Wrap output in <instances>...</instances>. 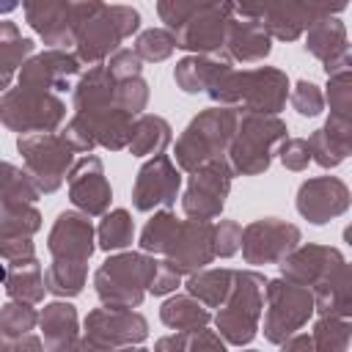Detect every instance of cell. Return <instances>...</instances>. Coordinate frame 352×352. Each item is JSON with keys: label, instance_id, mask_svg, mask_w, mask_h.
Segmentation results:
<instances>
[{"label": "cell", "instance_id": "obj_1", "mask_svg": "<svg viewBox=\"0 0 352 352\" xmlns=\"http://www.w3.org/2000/svg\"><path fill=\"white\" fill-rule=\"evenodd\" d=\"M289 77L275 66H256L236 72L228 66L214 85L206 91L214 104H242V113H272L278 116L289 99Z\"/></svg>", "mask_w": 352, "mask_h": 352}, {"label": "cell", "instance_id": "obj_2", "mask_svg": "<svg viewBox=\"0 0 352 352\" xmlns=\"http://www.w3.org/2000/svg\"><path fill=\"white\" fill-rule=\"evenodd\" d=\"M236 107L231 104H214L209 110H201L179 135L173 146V157L179 170H195L198 165L209 160H220L228 151V143L236 129Z\"/></svg>", "mask_w": 352, "mask_h": 352}, {"label": "cell", "instance_id": "obj_3", "mask_svg": "<svg viewBox=\"0 0 352 352\" xmlns=\"http://www.w3.org/2000/svg\"><path fill=\"white\" fill-rule=\"evenodd\" d=\"M286 121L272 113H242L236 118L234 138L228 143L226 160L239 176H258L272 165L275 146L289 138Z\"/></svg>", "mask_w": 352, "mask_h": 352}, {"label": "cell", "instance_id": "obj_4", "mask_svg": "<svg viewBox=\"0 0 352 352\" xmlns=\"http://www.w3.org/2000/svg\"><path fill=\"white\" fill-rule=\"evenodd\" d=\"M157 258L146 250L116 253L102 261L94 275V289L107 308H138L148 294V280L154 275Z\"/></svg>", "mask_w": 352, "mask_h": 352}, {"label": "cell", "instance_id": "obj_5", "mask_svg": "<svg viewBox=\"0 0 352 352\" xmlns=\"http://www.w3.org/2000/svg\"><path fill=\"white\" fill-rule=\"evenodd\" d=\"M264 283L267 278L256 270H234L231 292L214 316L217 336L226 344L245 346L256 338L261 308H264Z\"/></svg>", "mask_w": 352, "mask_h": 352}, {"label": "cell", "instance_id": "obj_6", "mask_svg": "<svg viewBox=\"0 0 352 352\" xmlns=\"http://www.w3.org/2000/svg\"><path fill=\"white\" fill-rule=\"evenodd\" d=\"M140 28V11L132 6H102L77 33L74 38V55L85 66L104 63L124 38L138 33Z\"/></svg>", "mask_w": 352, "mask_h": 352}, {"label": "cell", "instance_id": "obj_7", "mask_svg": "<svg viewBox=\"0 0 352 352\" xmlns=\"http://www.w3.org/2000/svg\"><path fill=\"white\" fill-rule=\"evenodd\" d=\"M0 121L19 135L55 132L66 121V104L55 91H38L28 85L6 88L0 99Z\"/></svg>", "mask_w": 352, "mask_h": 352}, {"label": "cell", "instance_id": "obj_8", "mask_svg": "<svg viewBox=\"0 0 352 352\" xmlns=\"http://www.w3.org/2000/svg\"><path fill=\"white\" fill-rule=\"evenodd\" d=\"M264 338L270 344H283L292 333L302 330L314 316V294L308 286L275 278L264 283Z\"/></svg>", "mask_w": 352, "mask_h": 352}, {"label": "cell", "instance_id": "obj_9", "mask_svg": "<svg viewBox=\"0 0 352 352\" xmlns=\"http://www.w3.org/2000/svg\"><path fill=\"white\" fill-rule=\"evenodd\" d=\"M16 148L22 154V162H25V170L30 173L33 184L38 187V192H55L72 162H74V151L72 146L58 135V132H28V135H19L16 140Z\"/></svg>", "mask_w": 352, "mask_h": 352}, {"label": "cell", "instance_id": "obj_10", "mask_svg": "<svg viewBox=\"0 0 352 352\" xmlns=\"http://www.w3.org/2000/svg\"><path fill=\"white\" fill-rule=\"evenodd\" d=\"M148 336V322L132 308H94L85 316L80 349H124L138 346Z\"/></svg>", "mask_w": 352, "mask_h": 352}, {"label": "cell", "instance_id": "obj_11", "mask_svg": "<svg viewBox=\"0 0 352 352\" xmlns=\"http://www.w3.org/2000/svg\"><path fill=\"white\" fill-rule=\"evenodd\" d=\"M231 179H234V170H231L226 157L209 160V162L198 165L195 170H190V182H187V190L182 195L184 214L195 217V220L220 217L226 198L231 192Z\"/></svg>", "mask_w": 352, "mask_h": 352}, {"label": "cell", "instance_id": "obj_12", "mask_svg": "<svg viewBox=\"0 0 352 352\" xmlns=\"http://www.w3.org/2000/svg\"><path fill=\"white\" fill-rule=\"evenodd\" d=\"M182 190V170L168 154H151L135 176L132 184V206L138 212L170 209Z\"/></svg>", "mask_w": 352, "mask_h": 352}, {"label": "cell", "instance_id": "obj_13", "mask_svg": "<svg viewBox=\"0 0 352 352\" xmlns=\"http://www.w3.org/2000/svg\"><path fill=\"white\" fill-rule=\"evenodd\" d=\"M294 245H300V228L278 217H261L242 228L239 250L242 258L253 267L278 264Z\"/></svg>", "mask_w": 352, "mask_h": 352}, {"label": "cell", "instance_id": "obj_14", "mask_svg": "<svg viewBox=\"0 0 352 352\" xmlns=\"http://www.w3.org/2000/svg\"><path fill=\"white\" fill-rule=\"evenodd\" d=\"M234 19V0H214L195 11L182 28L170 30L179 50L187 52H220L228 22Z\"/></svg>", "mask_w": 352, "mask_h": 352}, {"label": "cell", "instance_id": "obj_15", "mask_svg": "<svg viewBox=\"0 0 352 352\" xmlns=\"http://www.w3.org/2000/svg\"><path fill=\"white\" fill-rule=\"evenodd\" d=\"M66 182H69V198L82 214L102 217L110 209L113 187H110V182L104 176V165L96 154L88 151L80 160H74L66 173Z\"/></svg>", "mask_w": 352, "mask_h": 352}, {"label": "cell", "instance_id": "obj_16", "mask_svg": "<svg viewBox=\"0 0 352 352\" xmlns=\"http://www.w3.org/2000/svg\"><path fill=\"white\" fill-rule=\"evenodd\" d=\"M349 0H283L275 6L261 25L267 28L270 38L278 41H294L305 33V28L322 16H336L346 8Z\"/></svg>", "mask_w": 352, "mask_h": 352}, {"label": "cell", "instance_id": "obj_17", "mask_svg": "<svg viewBox=\"0 0 352 352\" xmlns=\"http://www.w3.org/2000/svg\"><path fill=\"white\" fill-rule=\"evenodd\" d=\"M47 250L55 261L88 264L96 250V228L91 226L88 214H82L80 209L60 212L47 234Z\"/></svg>", "mask_w": 352, "mask_h": 352}, {"label": "cell", "instance_id": "obj_18", "mask_svg": "<svg viewBox=\"0 0 352 352\" xmlns=\"http://www.w3.org/2000/svg\"><path fill=\"white\" fill-rule=\"evenodd\" d=\"M165 261H170L182 275H190L214 258V223L212 220H182L176 236L165 248Z\"/></svg>", "mask_w": 352, "mask_h": 352}, {"label": "cell", "instance_id": "obj_19", "mask_svg": "<svg viewBox=\"0 0 352 352\" xmlns=\"http://www.w3.org/2000/svg\"><path fill=\"white\" fill-rule=\"evenodd\" d=\"M346 209H349V187L338 176H314L305 179L297 190V212L314 226H324L341 217Z\"/></svg>", "mask_w": 352, "mask_h": 352}, {"label": "cell", "instance_id": "obj_20", "mask_svg": "<svg viewBox=\"0 0 352 352\" xmlns=\"http://www.w3.org/2000/svg\"><path fill=\"white\" fill-rule=\"evenodd\" d=\"M80 58L60 47H47L38 55H30L19 66V85L38 91H66L69 82L80 74Z\"/></svg>", "mask_w": 352, "mask_h": 352}, {"label": "cell", "instance_id": "obj_21", "mask_svg": "<svg viewBox=\"0 0 352 352\" xmlns=\"http://www.w3.org/2000/svg\"><path fill=\"white\" fill-rule=\"evenodd\" d=\"M305 50L322 60L324 74H338L352 66L346 25L338 16H322L305 28Z\"/></svg>", "mask_w": 352, "mask_h": 352}, {"label": "cell", "instance_id": "obj_22", "mask_svg": "<svg viewBox=\"0 0 352 352\" xmlns=\"http://www.w3.org/2000/svg\"><path fill=\"white\" fill-rule=\"evenodd\" d=\"M344 258V253L338 248H330V245H316V242H308V245H294L280 261V278L292 280V283H300V286H314L319 283L333 267H338Z\"/></svg>", "mask_w": 352, "mask_h": 352}, {"label": "cell", "instance_id": "obj_23", "mask_svg": "<svg viewBox=\"0 0 352 352\" xmlns=\"http://www.w3.org/2000/svg\"><path fill=\"white\" fill-rule=\"evenodd\" d=\"M74 116L88 126L91 138L96 146L121 151L129 143L135 116L118 104H102V107H88V110H74Z\"/></svg>", "mask_w": 352, "mask_h": 352}, {"label": "cell", "instance_id": "obj_24", "mask_svg": "<svg viewBox=\"0 0 352 352\" xmlns=\"http://www.w3.org/2000/svg\"><path fill=\"white\" fill-rule=\"evenodd\" d=\"M104 6V0H58L52 16L47 19L44 30L38 33L47 47H60L66 50L74 44L80 28Z\"/></svg>", "mask_w": 352, "mask_h": 352}, {"label": "cell", "instance_id": "obj_25", "mask_svg": "<svg viewBox=\"0 0 352 352\" xmlns=\"http://www.w3.org/2000/svg\"><path fill=\"white\" fill-rule=\"evenodd\" d=\"M223 52L228 60H236V63H258L272 52V38L261 25V19L239 16L228 22Z\"/></svg>", "mask_w": 352, "mask_h": 352}, {"label": "cell", "instance_id": "obj_26", "mask_svg": "<svg viewBox=\"0 0 352 352\" xmlns=\"http://www.w3.org/2000/svg\"><path fill=\"white\" fill-rule=\"evenodd\" d=\"M38 327H41V344L52 352L80 346V319H77L74 305L66 302V297L47 302L41 308Z\"/></svg>", "mask_w": 352, "mask_h": 352}, {"label": "cell", "instance_id": "obj_27", "mask_svg": "<svg viewBox=\"0 0 352 352\" xmlns=\"http://www.w3.org/2000/svg\"><path fill=\"white\" fill-rule=\"evenodd\" d=\"M311 160L322 168L341 165L352 151V121L349 118H327L324 126L314 129L308 138Z\"/></svg>", "mask_w": 352, "mask_h": 352}, {"label": "cell", "instance_id": "obj_28", "mask_svg": "<svg viewBox=\"0 0 352 352\" xmlns=\"http://www.w3.org/2000/svg\"><path fill=\"white\" fill-rule=\"evenodd\" d=\"M314 314L327 316H352V270L346 261L333 267L319 283L311 286Z\"/></svg>", "mask_w": 352, "mask_h": 352}, {"label": "cell", "instance_id": "obj_29", "mask_svg": "<svg viewBox=\"0 0 352 352\" xmlns=\"http://www.w3.org/2000/svg\"><path fill=\"white\" fill-rule=\"evenodd\" d=\"M228 66L231 60L226 58V52H192L176 63L173 80L184 94H206Z\"/></svg>", "mask_w": 352, "mask_h": 352}, {"label": "cell", "instance_id": "obj_30", "mask_svg": "<svg viewBox=\"0 0 352 352\" xmlns=\"http://www.w3.org/2000/svg\"><path fill=\"white\" fill-rule=\"evenodd\" d=\"M6 292L14 300H25V302H41L44 300V270L38 264L36 256L28 258H16L8 261V272H6Z\"/></svg>", "mask_w": 352, "mask_h": 352}, {"label": "cell", "instance_id": "obj_31", "mask_svg": "<svg viewBox=\"0 0 352 352\" xmlns=\"http://www.w3.org/2000/svg\"><path fill=\"white\" fill-rule=\"evenodd\" d=\"M36 41L22 36L19 28L8 19L0 22V91H6L19 72V66L33 55Z\"/></svg>", "mask_w": 352, "mask_h": 352}, {"label": "cell", "instance_id": "obj_32", "mask_svg": "<svg viewBox=\"0 0 352 352\" xmlns=\"http://www.w3.org/2000/svg\"><path fill=\"white\" fill-rule=\"evenodd\" d=\"M168 143H170V124L162 116H154V113L135 116L132 135H129V143H126V148L135 157L162 154L168 148Z\"/></svg>", "mask_w": 352, "mask_h": 352}, {"label": "cell", "instance_id": "obj_33", "mask_svg": "<svg viewBox=\"0 0 352 352\" xmlns=\"http://www.w3.org/2000/svg\"><path fill=\"white\" fill-rule=\"evenodd\" d=\"M113 94H116V80L107 72L104 63L91 66L74 85L72 91V104L74 110H88V107H102V104H113Z\"/></svg>", "mask_w": 352, "mask_h": 352}, {"label": "cell", "instance_id": "obj_34", "mask_svg": "<svg viewBox=\"0 0 352 352\" xmlns=\"http://www.w3.org/2000/svg\"><path fill=\"white\" fill-rule=\"evenodd\" d=\"M231 283H234V270H228V267H217V270L201 267V270L190 272L184 289H187V294L201 300L206 308H220L223 300L231 292Z\"/></svg>", "mask_w": 352, "mask_h": 352}, {"label": "cell", "instance_id": "obj_35", "mask_svg": "<svg viewBox=\"0 0 352 352\" xmlns=\"http://www.w3.org/2000/svg\"><path fill=\"white\" fill-rule=\"evenodd\" d=\"M160 319L170 330H195V327H206L212 322V314L192 294H173L162 302Z\"/></svg>", "mask_w": 352, "mask_h": 352}, {"label": "cell", "instance_id": "obj_36", "mask_svg": "<svg viewBox=\"0 0 352 352\" xmlns=\"http://www.w3.org/2000/svg\"><path fill=\"white\" fill-rule=\"evenodd\" d=\"M41 228V212L28 201L0 204V239L33 236Z\"/></svg>", "mask_w": 352, "mask_h": 352}, {"label": "cell", "instance_id": "obj_37", "mask_svg": "<svg viewBox=\"0 0 352 352\" xmlns=\"http://www.w3.org/2000/svg\"><path fill=\"white\" fill-rule=\"evenodd\" d=\"M135 236V223L132 214L126 209H110L102 214L99 226H96V248L102 250H124L132 245Z\"/></svg>", "mask_w": 352, "mask_h": 352}, {"label": "cell", "instance_id": "obj_38", "mask_svg": "<svg viewBox=\"0 0 352 352\" xmlns=\"http://www.w3.org/2000/svg\"><path fill=\"white\" fill-rule=\"evenodd\" d=\"M88 280V264L74 261H50L44 270V286L55 297H77Z\"/></svg>", "mask_w": 352, "mask_h": 352}, {"label": "cell", "instance_id": "obj_39", "mask_svg": "<svg viewBox=\"0 0 352 352\" xmlns=\"http://www.w3.org/2000/svg\"><path fill=\"white\" fill-rule=\"evenodd\" d=\"M311 341H314V349H319V352H346L349 341H352L349 316L319 314V319L314 322V330H311Z\"/></svg>", "mask_w": 352, "mask_h": 352}, {"label": "cell", "instance_id": "obj_40", "mask_svg": "<svg viewBox=\"0 0 352 352\" xmlns=\"http://www.w3.org/2000/svg\"><path fill=\"white\" fill-rule=\"evenodd\" d=\"M179 223H182V220H179L170 209L154 212V217L146 220V226H143V231H140V242H138L140 250H146V253H151V256H162L165 248L170 245V239L176 236Z\"/></svg>", "mask_w": 352, "mask_h": 352}, {"label": "cell", "instance_id": "obj_41", "mask_svg": "<svg viewBox=\"0 0 352 352\" xmlns=\"http://www.w3.org/2000/svg\"><path fill=\"white\" fill-rule=\"evenodd\" d=\"M38 195L41 192L33 184V179H30L28 170H22V168L0 160V204H6V201H28V204H36Z\"/></svg>", "mask_w": 352, "mask_h": 352}, {"label": "cell", "instance_id": "obj_42", "mask_svg": "<svg viewBox=\"0 0 352 352\" xmlns=\"http://www.w3.org/2000/svg\"><path fill=\"white\" fill-rule=\"evenodd\" d=\"M157 349H179V352H184V349H226V341L214 333V330H209V327H195V330H176V336H168V338H160L157 344H154Z\"/></svg>", "mask_w": 352, "mask_h": 352}, {"label": "cell", "instance_id": "obj_43", "mask_svg": "<svg viewBox=\"0 0 352 352\" xmlns=\"http://www.w3.org/2000/svg\"><path fill=\"white\" fill-rule=\"evenodd\" d=\"M38 324V314L33 308V302L25 300H8L0 305V330L8 336H28L33 333Z\"/></svg>", "mask_w": 352, "mask_h": 352}, {"label": "cell", "instance_id": "obj_44", "mask_svg": "<svg viewBox=\"0 0 352 352\" xmlns=\"http://www.w3.org/2000/svg\"><path fill=\"white\" fill-rule=\"evenodd\" d=\"M132 50L140 55V60L160 63V60L170 58V52L176 50V41H173V33L168 28H148V30L138 33Z\"/></svg>", "mask_w": 352, "mask_h": 352}, {"label": "cell", "instance_id": "obj_45", "mask_svg": "<svg viewBox=\"0 0 352 352\" xmlns=\"http://www.w3.org/2000/svg\"><path fill=\"white\" fill-rule=\"evenodd\" d=\"M322 96L330 104L333 118L352 121V74H349V69L338 72V74H327V91Z\"/></svg>", "mask_w": 352, "mask_h": 352}, {"label": "cell", "instance_id": "obj_46", "mask_svg": "<svg viewBox=\"0 0 352 352\" xmlns=\"http://www.w3.org/2000/svg\"><path fill=\"white\" fill-rule=\"evenodd\" d=\"M113 104L129 110L132 116H140V110H146V104H148V82L140 74L126 77V80H116Z\"/></svg>", "mask_w": 352, "mask_h": 352}, {"label": "cell", "instance_id": "obj_47", "mask_svg": "<svg viewBox=\"0 0 352 352\" xmlns=\"http://www.w3.org/2000/svg\"><path fill=\"white\" fill-rule=\"evenodd\" d=\"M209 3H214V0H157V16H160V22H165L168 30H176L195 11H201Z\"/></svg>", "mask_w": 352, "mask_h": 352}, {"label": "cell", "instance_id": "obj_48", "mask_svg": "<svg viewBox=\"0 0 352 352\" xmlns=\"http://www.w3.org/2000/svg\"><path fill=\"white\" fill-rule=\"evenodd\" d=\"M289 99H292V107L308 118H314L324 110V96H322L319 85L311 80H300L294 88H289Z\"/></svg>", "mask_w": 352, "mask_h": 352}, {"label": "cell", "instance_id": "obj_49", "mask_svg": "<svg viewBox=\"0 0 352 352\" xmlns=\"http://www.w3.org/2000/svg\"><path fill=\"white\" fill-rule=\"evenodd\" d=\"M275 154L286 170H305L311 162V148L305 138H283L275 146Z\"/></svg>", "mask_w": 352, "mask_h": 352}, {"label": "cell", "instance_id": "obj_50", "mask_svg": "<svg viewBox=\"0 0 352 352\" xmlns=\"http://www.w3.org/2000/svg\"><path fill=\"white\" fill-rule=\"evenodd\" d=\"M107 72L113 74V80H126V77H138L143 72V60L135 50H126V47H118L107 60H104Z\"/></svg>", "mask_w": 352, "mask_h": 352}, {"label": "cell", "instance_id": "obj_51", "mask_svg": "<svg viewBox=\"0 0 352 352\" xmlns=\"http://www.w3.org/2000/svg\"><path fill=\"white\" fill-rule=\"evenodd\" d=\"M239 236H242V226L236 220H220L214 223V256L228 258L239 250Z\"/></svg>", "mask_w": 352, "mask_h": 352}, {"label": "cell", "instance_id": "obj_52", "mask_svg": "<svg viewBox=\"0 0 352 352\" xmlns=\"http://www.w3.org/2000/svg\"><path fill=\"white\" fill-rule=\"evenodd\" d=\"M182 286V272L170 264V261H165V258H157V267H154V275H151V280H148V294H157V297H162V294H170V292H176Z\"/></svg>", "mask_w": 352, "mask_h": 352}, {"label": "cell", "instance_id": "obj_53", "mask_svg": "<svg viewBox=\"0 0 352 352\" xmlns=\"http://www.w3.org/2000/svg\"><path fill=\"white\" fill-rule=\"evenodd\" d=\"M69 146H72V151L74 154H88V151H94L96 148V143H94V138H91V132H88V126L74 116L60 132H58Z\"/></svg>", "mask_w": 352, "mask_h": 352}, {"label": "cell", "instance_id": "obj_54", "mask_svg": "<svg viewBox=\"0 0 352 352\" xmlns=\"http://www.w3.org/2000/svg\"><path fill=\"white\" fill-rule=\"evenodd\" d=\"M55 6H58V0H22L25 22H28L36 33H41V30H44V25H47V19L52 16Z\"/></svg>", "mask_w": 352, "mask_h": 352}, {"label": "cell", "instance_id": "obj_55", "mask_svg": "<svg viewBox=\"0 0 352 352\" xmlns=\"http://www.w3.org/2000/svg\"><path fill=\"white\" fill-rule=\"evenodd\" d=\"M28 256H36L33 236H11V239H0V258H3V261H16V258H28Z\"/></svg>", "mask_w": 352, "mask_h": 352}, {"label": "cell", "instance_id": "obj_56", "mask_svg": "<svg viewBox=\"0 0 352 352\" xmlns=\"http://www.w3.org/2000/svg\"><path fill=\"white\" fill-rule=\"evenodd\" d=\"M283 0H234V11H239V16H248V19H264Z\"/></svg>", "mask_w": 352, "mask_h": 352}, {"label": "cell", "instance_id": "obj_57", "mask_svg": "<svg viewBox=\"0 0 352 352\" xmlns=\"http://www.w3.org/2000/svg\"><path fill=\"white\" fill-rule=\"evenodd\" d=\"M41 338H36L33 333L28 336H8L0 330V352H8V349H41Z\"/></svg>", "mask_w": 352, "mask_h": 352}, {"label": "cell", "instance_id": "obj_58", "mask_svg": "<svg viewBox=\"0 0 352 352\" xmlns=\"http://www.w3.org/2000/svg\"><path fill=\"white\" fill-rule=\"evenodd\" d=\"M280 346H283V349H314V341H311L308 333H300V330H297V333H292Z\"/></svg>", "mask_w": 352, "mask_h": 352}, {"label": "cell", "instance_id": "obj_59", "mask_svg": "<svg viewBox=\"0 0 352 352\" xmlns=\"http://www.w3.org/2000/svg\"><path fill=\"white\" fill-rule=\"evenodd\" d=\"M19 3H22V0H0V16H3V14H11Z\"/></svg>", "mask_w": 352, "mask_h": 352}, {"label": "cell", "instance_id": "obj_60", "mask_svg": "<svg viewBox=\"0 0 352 352\" xmlns=\"http://www.w3.org/2000/svg\"><path fill=\"white\" fill-rule=\"evenodd\" d=\"M6 272H8V267H6V264H0V283H6Z\"/></svg>", "mask_w": 352, "mask_h": 352}]
</instances>
